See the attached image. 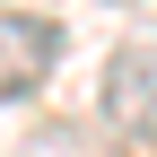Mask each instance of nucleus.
Returning a JSON list of instances; mask_svg holds the SVG:
<instances>
[{"label": "nucleus", "instance_id": "1", "mask_svg": "<svg viewBox=\"0 0 157 157\" xmlns=\"http://www.w3.org/2000/svg\"><path fill=\"white\" fill-rule=\"evenodd\" d=\"M61 61V26L35 9H0V105H26Z\"/></svg>", "mask_w": 157, "mask_h": 157}, {"label": "nucleus", "instance_id": "2", "mask_svg": "<svg viewBox=\"0 0 157 157\" xmlns=\"http://www.w3.org/2000/svg\"><path fill=\"white\" fill-rule=\"evenodd\" d=\"M105 113L122 131H148L157 122V44H122L105 61Z\"/></svg>", "mask_w": 157, "mask_h": 157}]
</instances>
